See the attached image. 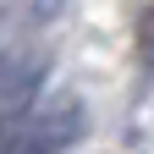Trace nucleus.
Listing matches in <instances>:
<instances>
[{
	"label": "nucleus",
	"instance_id": "nucleus-1",
	"mask_svg": "<svg viewBox=\"0 0 154 154\" xmlns=\"http://www.w3.org/2000/svg\"><path fill=\"white\" fill-rule=\"evenodd\" d=\"M77 138H83V99L77 94H61V99L28 105V116L11 127L6 154H66Z\"/></svg>",
	"mask_w": 154,
	"mask_h": 154
},
{
	"label": "nucleus",
	"instance_id": "nucleus-2",
	"mask_svg": "<svg viewBox=\"0 0 154 154\" xmlns=\"http://www.w3.org/2000/svg\"><path fill=\"white\" fill-rule=\"evenodd\" d=\"M61 6H66V0H28V17H33V22H55Z\"/></svg>",
	"mask_w": 154,
	"mask_h": 154
}]
</instances>
